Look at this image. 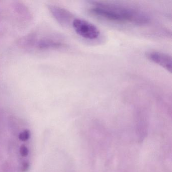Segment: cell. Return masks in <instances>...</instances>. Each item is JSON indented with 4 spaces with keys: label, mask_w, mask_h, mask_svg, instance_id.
Listing matches in <instances>:
<instances>
[{
    "label": "cell",
    "mask_w": 172,
    "mask_h": 172,
    "mask_svg": "<svg viewBox=\"0 0 172 172\" xmlns=\"http://www.w3.org/2000/svg\"><path fill=\"white\" fill-rule=\"evenodd\" d=\"M91 5L89 9L91 14L107 21L138 25H143L149 21L145 13L131 7L101 2H94Z\"/></svg>",
    "instance_id": "1"
},
{
    "label": "cell",
    "mask_w": 172,
    "mask_h": 172,
    "mask_svg": "<svg viewBox=\"0 0 172 172\" xmlns=\"http://www.w3.org/2000/svg\"><path fill=\"white\" fill-rule=\"evenodd\" d=\"M78 35L89 40H94L100 35V30L96 25L81 18H75L72 23Z\"/></svg>",
    "instance_id": "2"
},
{
    "label": "cell",
    "mask_w": 172,
    "mask_h": 172,
    "mask_svg": "<svg viewBox=\"0 0 172 172\" xmlns=\"http://www.w3.org/2000/svg\"><path fill=\"white\" fill-rule=\"evenodd\" d=\"M148 59L172 72V57L168 54L158 51H150L146 54Z\"/></svg>",
    "instance_id": "3"
},
{
    "label": "cell",
    "mask_w": 172,
    "mask_h": 172,
    "mask_svg": "<svg viewBox=\"0 0 172 172\" xmlns=\"http://www.w3.org/2000/svg\"><path fill=\"white\" fill-rule=\"evenodd\" d=\"M53 13L60 23L65 25L70 24L74 20L71 13L63 8L55 7L53 8Z\"/></svg>",
    "instance_id": "4"
},
{
    "label": "cell",
    "mask_w": 172,
    "mask_h": 172,
    "mask_svg": "<svg viewBox=\"0 0 172 172\" xmlns=\"http://www.w3.org/2000/svg\"><path fill=\"white\" fill-rule=\"evenodd\" d=\"M31 136V133L30 131L29 130H24L23 131H22L19 134L18 138L20 140L25 142L29 140Z\"/></svg>",
    "instance_id": "5"
},
{
    "label": "cell",
    "mask_w": 172,
    "mask_h": 172,
    "mask_svg": "<svg viewBox=\"0 0 172 172\" xmlns=\"http://www.w3.org/2000/svg\"><path fill=\"white\" fill-rule=\"evenodd\" d=\"M19 153L22 157H26L29 154V149L27 148V146L23 144L20 147Z\"/></svg>",
    "instance_id": "6"
},
{
    "label": "cell",
    "mask_w": 172,
    "mask_h": 172,
    "mask_svg": "<svg viewBox=\"0 0 172 172\" xmlns=\"http://www.w3.org/2000/svg\"><path fill=\"white\" fill-rule=\"evenodd\" d=\"M29 168V162H24L22 163V167H21V171L23 172H25L28 171Z\"/></svg>",
    "instance_id": "7"
}]
</instances>
